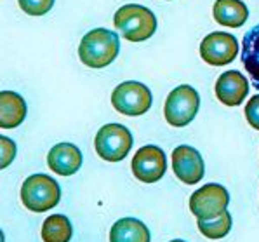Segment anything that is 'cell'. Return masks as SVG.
Returning a JSON list of instances; mask_svg holds the SVG:
<instances>
[{"instance_id": "e0dca14e", "label": "cell", "mask_w": 259, "mask_h": 242, "mask_svg": "<svg viewBox=\"0 0 259 242\" xmlns=\"http://www.w3.org/2000/svg\"><path fill=\"white\" fill-rule=\"evenodd\" d=\"M73 235L70 220L65 214H53L42 225L44 242H70Z\"/></svg>"}, {"instance_id": "9c48e42d", "label": "cell", "mask_w": 259, "mask_h": 242, "mask_svg": "<svg viewBox=\"0 0 259 242\" xmlns=\"http://www.w3.org/2000/svg\"><path fill=\"white\" fill-rule=\"evenodd\" d=\"M134 178H138L143 183H155L160 178H164L167 169V160L164 150L155 145H146L139 148L133 157L131 164Z\"/></svg>"}, {"instance_id": "7402d4cb", "label": "cell", "mask_w": 259, "mask_h": 242, "mask_svg": "<svg viewBox=\"0 0 259 242\" xmlns=\"http://www.w3.org/2000/svg\"><path fill=\"white\" fill-rule=\"evenodd\" d=\"M169 242H186V240H181V239H174V240H169Z\"/></svg>"}, {"instance_id": "7c38bea8", "label": "cell", "mask_w": 259, "mask_h": 242, "mask_svg": "<svg viewBox=\"0 0 259 242\" xmlns=\"http://www.w3.org/2000/svg\"><path fill=\"white\" fill-rule=\"evenodd\" d=\"M47 166L59 176H71L80 169L82 152L73 143H58L49 150Z\"/></svg>"}, {"instance_id": "3957f363", "label": "cell", "mask_w": 259, "mask_h": 242, "mask_svg": "<svg viewBox=\"0 0 259 242\" xmlns=\"http://www.w3.org/2000/svg\"><path fill=\"white\" fill-rule=\"evenodd\" d=\"M61 200V188L54 178L47 174H31L21 186V202L33 213H46Z\"/></svg>"}, {"instance_id": "ac0fdd59", "label": "cell", "mask_w": 259, "mask_h": 242, "mask_svg": "<svg viewBox=\"0 0 259 242\" xmlns=\"http://www.w3.org/2000/svg\"><path fill=\"white\" fill-rule=\"evenodd\" d=\"M198 230L202 232V235H205L207 239H223L230 233L232 230V214L225 211L216 218H209V220H198L197 221Z\"/></svg>"}, {"instance_id": "ba28073f", "label": "cell", "mask_w": 259, "mask_h": 242, "mask_svg": "<svg viewBox=\"0 0 259 242\" xmlns=\"http://www.w3.org/2000/svg\"><path fill=\"white\" fill-rule=\"evenodd\" d=\"M238 53L237 37L226 31H212L200 44V56L210 66L230 65Z\"/></svg>"}, {"instance_id": "9a60e30c", "label": "cell", "mask_w": 259, "mask_h": 242, "mask_svg": "<svg viewBox=\"0 0 259 242\" xmlns=\"http://www.w3.org/2000/svg\"><path fill=\"white\" fill-rule=\"evenodd\" d=\"M110 242H150V230L136 218H122L111 227Z\"/></svg>"}, {"instance_id": "52a82bcc", "label": "cell", "mask_w": 259, "mask_h": 242, "mask_svg": "<svg viewBox=\"0 0 259 242\" xmlns=\"http://www.w3.org/2000/svg\"><path fill=\"white\" fill-rule=\"evenodd\" d=\"M230 204V193L223 185L207 183L202 188L195 190L190 197V211L198 220L216 218L226 211Z\"/></svg>"}, {"instance_id": "2e32d148", "label": "cell", "mask_w": 259, "mask_h": 242, "mask_svg": "<svg viewBox=\"0 0 259 242\" xmlns=\"http://www.w3.org/2000/svg\"><path fill=\"white\" fill-rule=\"evenodd\" d=\"M242 63L254 87L259 91V25L252 26L245 33L242 42Z\"/></svg>"}, {"instance_id": "8992f818", "label": "cell", "mask_w": 259, "mask_h": 242, "mask_svg": "<svg viewBox=\"0 0 259 242\" xmlns=\"http://www.w3.org/2000/svg\"><path fill=\"white\" fill-rule=\"evenodd\" d=\"M111 105L117 112L127 115V117H138L150 110L151 93L141 82H122L111 93Z\"/></svg>"}, {"instance_id": "30bf717a", "label": "cell", "mask_w": 259, "mask_h": 242, "mask_svg": "<svg viewBox=\"0 0 259 242\" xmlns=\"http://www.w3.org/2000/svg\"><path fill=\"white\" fill-rule=\"evenodd\" d=\"M172 171L186 185H195L204 178V158L193 146L181 145L172 150Z\"/></svg>"}, {"instance_id": "d6986e66", "label": "cell", "mask_w": 259, "mask_h": 242, "mask_svg": "<svg viewBox=\"0 0 259 242\" xmlns=\"http://www.w3.org/2000/svg\"><path fill=\"white\" fill-rule=\"evenodd\" d=\"M21 11L30 16H44L54 6V0H18Z\"/></svg>"}, {"instance_id": "5bb4252c", "label": "cell", "mask_w": 259, "mask_h": 242, "mask_svg": "<svg viewBox=\"0 0 259 242\" xmlns=\"http://www.w3.org/2000/svg\"><path fill=\"white\" fill-rule=\"evenodd\" d=\"M212 16L218 25L240 28L249 18V9L242 0H216Z\"/></svg>"}, {"instance_id": "ffe728a7", "label": "cell", "mask_w": 259, "mask_h": 242, "mask_svg": "<svg viewBox=\"0 0 259 242\" xmlns=\"http://www.w3.org/2000/svg\"><path fill=\"white\" fill-rule=\"evenodd\" d=\"M0 145H2V157H0V168L6 169L16 157V143L7 136H0Z\"/></svg>"}, {"instance_id": "8fae6325", "label": "cell", "mask_w": 259, "mask_h": 242, "mask_svg": "<svg viewBox=\"0 0 259 242\" xmlns=\"http://www.w3.org/2000/svg\"><path fill=\"white\" fill-rule=\"evenodd\" d=\"M216 98L226 106H238L249 94V82L244 77V73L238 70H230L219 75L216 80Z\"/></svg>"}, {"instance_id": "277c9868", "label": "cell", "mask_w": 259, "mask_h": 242, "mask_svg": "<svg viewBox=\"0 0 259 242\" xmlns=\"http://www.w3.org/2000/svg\"><path fill=\"white\" fill-rule=\"evenodd\" d=\"M133 143V134L122 124H105L94 138L96 152L106 162L123 160L129 155Z\"/></svg>"}, {"instance_id": "5b68a950", "label": "cell", "mask_w": 259, "mask_h": 242, "mask_svg": "<svg viewBox=\"0 0 259 242\" xmlns=\"http://www.w3.org/2000/svg\"><path fill=\"white\" fill-rule=\"evenodd\" d=\"M200 108V96L191 86H178L170 91L164 105L165 120L174 128H185L195 118Z\"/></svg>"}, {"instance_id": "6da1fadb", "label": "cell", "mask_w": 259, "mask_h": 242, "mask_svg": "<svg viewBox=\"0 0 259 242\" xmlns=\"http://www.w3.org/2000/svg\"><path fill=\"white\" fill-rule=\"evenodd\" d=\"M120 51V38L115 31L96 28L83 35L78 46V58L89 68H105L111 65Z\"/></svg>"}, {"instance_id": "4fadbf2b", "label": "cell", "mask_w": 259, "mask_h": 242, "mask_svg": "<svg viewBox=\"0 0 259 242\" xmlns=\"http://www.w3.org/2000/svg\"><path fill=\"white\" fill-rule=\"evenodd\" d=\"M26 117V103L19 94L13 91L0 93V128L13 129L18 128Z\"/></svg>"}, {"instance_id": "7a4b0ae2", "label": "cell", "mask_w": 259, "mask_h": 242, "mask_svg": "<svg viewBox=\"0 0 259 242\" xmlns=\"http://www.w3.org/2000/svg\"><path fill=\"white\" fill-rule=\"evenodd\" d=\"M113 25L123 35V38L131 42H143L157 31V18L148 7L127 4L115 13Z\"/></svg>"}, {"instance_id": "44dd1931", "label": "cell", "mask_w": 259, "mask_h": 242, "mask_svg": "<svg viewBox=\"0 0 259 242\" xmlns=\"http://www.w3.org/2000/svg\"><path fill=\"white\" fill-rule=\"evenodd\" d=\"M245 118L250 124V128L259 131V94L252 96L245 105Z\"/></svg>"}]
</instances>
